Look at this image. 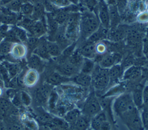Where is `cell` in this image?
<instances>
[{
	"label": "cell",
	"instance_id": "cell-21",
	"mask_svg": "<svg viewBox=\"0 0 148 130\" xmlns=\"http://www.w3.org/2000/svg\"><path fill=\"white\" fill-rule=\"evenodd\" d=\"M39 79L38 72L30 69L27 70L24 76V84L27 87H31L34 86Z\"/></svg>",
	"mask_w": 148,
	"mask_h": 130
},
{
	"label": "cell",
	"instance_id": "cell-11",
	"mask_svg": "<svg viewBox=\"0 0 148 130\" xmlns=\"http://www.w3.org/2000/svg\"><path fill=\"white\" fill-rule=\"evenodd\" d=\"M53 86L46 82L38 88L35 91L36 99L39 103H45L47 101L51 92H52Z\"/></svg>",
	"mask_w": 148,
	"mask_h": 130
},
{
	"label": "cell",
	"instance_id": "cell-36",
	"mask_svg": "<svg viewBox=\"0 0 148 130\" xmlns=\"http://www.w3.org/2000/svg\"><path fill=\"white\" fill-rule=\"evenodd\" d=\"M81 112L77 109H73L68 112L64 116V120L69 124L75 122L80 116Z\"/></svg>",
	"mask_w": 148,
	"mask_h": 130
},
{
	"label": "cell",
	"instance_id": "cell-9",
	"mask_svg": "<svg viewBox=\"0 0 148 130\" xmlns=\"http://www.w3.org/2000/svg\"><path fill=\"white\" fill-rule=\"evenodd\" d=\"M56 72L62 76L72 77L78 73L80 69L73 65L68 61L58 64L56 66Z\"/></svg>",
	"mask_w": 148,
	"mask_h": 130
},
{
	"label": "cell",
	"instance_id": "cell-24",
	"mask_svg": "<svg viewBox=\"0 0 148 130\" xmlns=\"http://www.w3.org/2000/svg\"><path fill=\"white\" fill-rule=\"evenodd\" d=\"M90 120L82 114L75 122L71 124L72 130H87L90 125Z\"/></svg>",
	"mask_w": 148,
	"mask_h": 130
},
{
	"label": "cell",
	"instance_id": "cell-45",
	"mask_svg": "<svg viewBox=\"0 0 148 130\" xmlns=\"http://www.w3.org/2000/svg\"><path fill=\"white\" fill-rule=\"evenodd\" d=\"M21 101L23 105L25 106H28L32 102V98L31 96L25 91H21L20 93Z\"/></svg>",
	"mask_w": 148,
	"mask_h": 130
},
{
	"label": "cell",
	"instance_id": "cell-49",
	"mask_svg": "<svg viewBox=\"0 0 148 130\" xmlns=\"http://www.w3.org/2000/svg\"><path fill=\"white\" fill-rule=\"evenodd\" d=\"M143 102L145 106H148V86L143 89Z\"/></svg>",
	"mask_w": 148,
	"mask_h": 130
},
{
	"label": "cell",
	"instance_id": "cell-37",
	"mask_svg": "<svg viewBox=\"0 0 148 130\" xmlns=\"http://www.w3.org/2000/svg\"><path fill=\"white\" fill-rule=\"evenodd\" d=\"M53 118V117L51 116V115L49 113L42 110L39 112L37 116L36 119L39 123H40L42 125L46 126L52 120Z\"/></svg>",
	"mask_w": 148,
	"mask_h": 130
},
{
	"label": "cell",
	"instance_id": "cell-43",
	"mask_svg": "<svg viewBox=\"0 0 148 130\" xmlns=\"http://www.w3.org/2000/svg\"><path fill=\"white\" fill-rule=\"evenodd\" d=\"M140 119L143 128L148 130V106H145L143 107Z\"/></svg>",
	"mask_w": 148,
	"mask_h": 130
},
{
	"label": "cell",
	"instance_id": "cell-29",
	"mask_svg": "<svg viewBox=\"0 0 148 130\" xmlns=\"http://www.w3.org/2000/svg\"><path fill=\"white\" fill-rule=\"evenodd\" d=\"M143 89L139 87H136L133 90L132 93L131 94L133 102L137 108H140L143 105Z\"/></svg>",
	"mask_w": 148,
	"mask_h": 130
},
{
	"label": "cell",
	"instance_id": "cell-16",
	"mask_svg": "<svg viewBox=\"0 0 148 130\" xmlns=\"http://www.w3.org/2000/svg\"><path fill=\"white\" fill-rule=\"evenodd\" d=\"M47 38L45 36L39 38L38 45L33 52L34 54L43 60H49L50 58L47 50Z\"/></svg>",
	"mask_w": 148,
	"mask_h": 130
},
{
	"label": "cell",
	"instance_id": "cell-42",
	"mask_svg": "<svg viewBox=\"0 0 148 130\" xmlns=\"http://www.w3.org/2000/svg\"><path fill=\"white\" fill-rule=\"evenodd\" d=\"M14 43L3 39L0 43V53L6 55L10 53Z\"/></svg>",
	"mask_w": 148,
	"mask_h": 130
},
{
	"label": "cell",
	"instance_id": "cell-27",
	"mask_svg": "<svg viewBox=\"0 0 148 130\" xmlns=\"http://www.w3.org/2000/svg\"><path fill=\"white\" fill-rule=\"evenodd\" d=\"M108 29L103 28L102 25H100L99 28L90 35L86 41L93 43H96L97 42L103 39L106 35Z\"/></svg>",
	"mask_w": 148,
	"mask_h": 130
},
{
	"label": "cell",
	"instance_id": "cell-32",
	"mask_svg": "<svg viewBox=\"0 0 148 130\" xmlns=\"http://www.w3.org/2000/svg\"><path fill=\"white\" fill-rule=\"evenodd\" d=\"M95 66V64L94 61H92L91 59L84 58L81 66L80 72L91 75L94 69Z\"/></svg>",
	"mask_w": 148,
	"mask_h": 130
},
{
	"label": "cell",
	"instance_id": "cell-47",
	"mask_svg": "<svg viewBox=\"0 0 148 130\" xmlns=\"http://www.w3.org/2000/svg\"><path fill=\"white\" fill-rule=\"evenodd\" d=\"M53 5L58 8L66 7L71 4V2L68 0H49Z\"/></svg>",
	"mask_w": 148,
	"mask_h": 130
},
{
	"label": "cell",
	"instance_id": "cell-52",
	"mask_svg": "<svg viewBox=\"0 0 148 130\" xmlns=\"http://www.w3.org/2000/svg\"><path fill=\"white\" fill-rule=\"evenodd\" d=\"M109 5H116L120 6L123 5L125 0H105Z\"/></svg>",
	"mask_w": 148,
	"mask_h": 130
},
{
	"label": "cell",
	"instance_id": "cell-2",
	"mask_svg": "<svg viewBox=\"0 0 148 130\" xmlns=\"http://www.w3.org/2000/svg\"><path fill=\"white\" fill-rule=\"evenodd\" d=\"M80 13L72 12L65 24V35L67 38L72 42H76L79 37Z\"/></svg>",
	"mask_w": 148,
	"mask_h": 130
},
{
	"label": "cell",
	"instance_id": "cell-5",
	"mask_svg": "<svg viewBox=\"0 0 148 130\" xmlns=\"http://www.w3.org/2000/svg\"><path fill=\"white\" fill-rule=\"evenodd\" d=\"M101 110L102 106L99 99L94 93L91 94L86 100L83 106V114L91 119Z\"/></svg>",
	"mask_w": 148,
	"mask_h": 130
},
{
	"label": "cell",
	"instance_id": "cell-58",
	"mask_svg": "<svg viewBox=\"0 0 148 130\" xmlns=\"http://www.w3.org/2000/svg\"><path fill=\"white\" fill-rule=\"evenodd\" d=\"M0 2H1V0H0Z\"/></svg>",
	"mask_w": 148,
	"mask_h": 130
},
{
	"label": "cell",
	"instance_id": "cell-41",
	"mask_svg": "<svg viewBox=\"0 0 148 130\" xmlns=\"http://www.w3.org/2000/svg\"><path fill=\"white\" fill-rule=\"evenodd\" d=\"M27 2H28V0H13L5 6L8 8L11 11L14 13H17L19 12L21 6Z\"/></svg>",
	"mask_w": 148,
	"mask_h": 130
},
{
	"label": "cell",
	"instance_id": "cell-39",
	"mask_svg": "<svg viewBox=\"0 0 148 130\" xmlns=\"http://www.w3.org/2000/svg\"><path fill=\"white\" fill-rule=\"evenodd\" d=\"M81 5L86 10L96 13L98 2L97 0H79Z\"/></svg>",
	"mask_w": 148,
	"mask_h": 130
},
{
	"label": "cell",
	"instance_id": "cell-33",
	"mask_svg": "<svg viewBox=\"0 0 148 130\" xmlns=\"http://www.w3.org/2000/svg\"><path fill=\"white\" fill-rule=\"evenodd\" d=\"M3 66L7 70L10 79L17 76L20 72V66L17 64L6 62Z\"/></svg>",
	"mask_w": 148,
	"mask_h": 130
},
{
	"label": "cell",
	"instance_id": "cell-26",
	"mask_svg": "<svg viewBox=\"0 0 148 130\" xmlns=\"http://www.w3.org/2000/svg\"><path fill=\"white\" fill-rule=\"evenodd\" d=\"M127 30L128 28L123 26L119 25L113 31H110L111 33L109 35V38L112 41H120L123 39L124 37H126Z\"/></svg>",
	"mask_w": 148,
	"mask_h": 130
},
{
	"label": "cell",
	"instance_id": "cell-20",
	"mask_svg": "<svg viewBox=\"0 0 148 130\" xmlns=\"http://www.w3.org/2000/svg\"><path fill=\"white\" fill-rule=\"evenodd\" d=\"M71 80L70 77H65L61 75L57 72H54L51 73L46 79V83L52 86L60 85L62 83H66Z\"/></svg>",
	"mask_w": 148,
	"mask_h": 130
},
{
	"label": "cell",
	"instance_id": "cell-40",
	"mask_svg": "<svg viewBox=\"0 0 148 130\" xmlns=\"http://www.w3.org/2000/svg\"><path fill=\"white\" fill-rule=\"evenodd\" d=\"M34 5L32 3L30 2H27L24 3L20 7L19 12L23 17H29L33 12Z\"/></svg>",
	"mask_w": 148,
	"mask_h": 130
},
{
	"label": "cell",
	"instance_id": "cell-50",
	"mask_svg": "<svg viewBox=\"0 0 148 130\" xmlns=\"http://www.w3.org/2000/svg\"><path fill=\"white\" fill-rule=\"evenodd\" d=\"M105 51H106V47L104 44L99 43L96 44L97 54H105Z\"/></svg>",
	"mask_w": 148,
	"mask_h": 130
},
{
	"label": "cell",
	"instance_id": "cell-30",
	"mask_svg": "<svg viewBox=\"0 0 148 130\" xmlns=\"http://www.w3.org/2000/svg\"><path fill=\"white\" fill-rule=\"evenodd\" d=\"M47 46V50L50 57H58L61 55L62 50L56 42L48 40Z\"/></svg>",
	"mask_w": 148,
	"mask_h": 130
},
{
	"label": "cell",
	"instance_id": "cell-25",
	"mask_svg": "<svg viewBox=\"0 0 148 130\" xmlns=\"http://www.w3.org/2000/svg\"><path fill=\"white\" fill-rule=\"evenodd\" d=\"M10 53L13 58L17 60L21 59L27 55V48L25 46L21 43H14Z\"/></svg>",
	"mask_w": 148,
	"mask_h": 130
},
{
	"label": "cell",
	"instance_id": "cell-53",
	"mask_svg": "<svg viewBox=\"0 0 148 130\" xmlns=\"http://www.w3.org/2000/svg\"><path fill=\"white\" fill-rule=\"evenodd\" d=\"M13 0H1L0 2V5L1 6H6L8 3H9L10 2H12Z\"/></svg>",
	"mask_w": 148,
	"mask_h": 130
},
{
	"label": "cell",
	"instance_id": "cell-54",
	"mask_svg": "<svg viewBox=\"0 0 148 130\" xmlns=\"http://www.w3.org/2000/svg\"><path fill=\"white\" fill-rule=\"evenodd\" d=\"M0 130H6L4 124L0 121Z\"/></svg>",
	"mask_w": 148,
	"mask_h": 130
},
{
	"label": "cell",
	"instance_id": "cell-38",
	"mask_svg": "<svg viewBox=\"0 0 148 130\" xmlns=\"http://www.w3.org/2000/svg\"><path fill=\"white\" fill-rule=\"evenodd\" d=\"M12 103L5 98H0V116H4L9 112L12 107Z\"/></svg>",
	"mask_w": 148,
	"mask_h": 130
},
{
	"label": "cell",
	"instance_id": "cell-22",
	"mask_svg": "<svg viewBox=\"0 0 148 130\" xmlns=\"http://www.w3.org/2000/svg\"><path fill=\"white\" fill-rule=\"evenodd\" d=\"M27 64L30 69L35 70L38 72L42 71L43 68L42 59L34 53L28 57Z\"/></svg>",
	"mask_w": 148,
	"mask_h": 130
},
{
	"label": "cell",
	"instance_id": "cell-8",
	"mask_svg": "<svg viewBox=\"0 0 148 130\" xmlns=\"http://www.w3.org/2000/svg\"><path fill=\"white\" fill-rule=\"evenodd\" d=\"M96 14L98 17L101 25L107 29H109L110 22L108 6L103 1L98 3Z\"/></svg>",
	"mask_w": 148,
	"mask_h": 130
},
{
	"label": "cell",
	"instance_id": "cell-44",
	"mask_svg": "<svg viewBox=\"0 0 148 130\" xmlns=\"http://www.w3.org/2000/svg\"><path fill=\"white\" fill-rule=\"evenodd\" d=\"M3 39H5L6 40L13 43H21L13 29L10 28L8 32H6L5 37Z\"/></svg>",
	"mask_w": 148,
	"mask_h": 130
},
{
	"label": "cell",
	"instance_id": "cell-57",
	"mask_svg": "<svg viewBox=\"0 0 148 130\" xmlns=\"http://www.w3.org/2000/svg\"><path fill=\"white\" fill-rule=\"evenodd\" d=\"M45 130H51V129H49V128H48V129H45Z\"/></svg>",
	"mask_w": 148,
	"mask_h": 130
},
{
	"label": "cell",
	"instance_id": "cell-55",
	"mask_svg": "<svg viewBox=\"0 0 148 130\" xmlns=\"http://www.w3.org/2000/svg\"><path fill=\"white\" fill-rule=\"evenodd\" d=\"M4 86V82L2 79V77L0 76V87H3Z\"/></svg>",
	"mask_w": 148,
	"mask_h": 130
},
{
	"label": "cell",
	"instance_id": "cell-4",
	"mask_svg": "<svg viewBox=\"0 0 148 130\" xmlns=\"http://www.w3.org/2000/svg\"><path fill=\"white\" fill-rule=\"evenodd\" d=\"M136 107L133 102L130 94H124L117 98L113 104L114 112L117 116H120L125 112Z\"/></svg>",
	"mask_w": 148,
	"mask_h": 130
},
{
	"label": "cell",
	"instance_id": "cell-7",
	"mask_svg": "<svg viewBox=\"0 0 148 130\" xmlns=\"http://www.w3.org/2000/svg\"><path fill=\"white\" fill-rule=\"evenodd\" d=\"M90 125L92 130H109V124L105 112L101 111L90 120Z\"/></svg>",
	"mask_w": 148,
	"mask_h": 130
},
{
	"label": "cell",
	"instance_id": "cell-31",
	"mask_svg": "<svg viewBox=\"0 0 148 130\" xmlns=\"http://www.w3.org/2000/svg\"><path fill=\"white\" fill-rule=\"evenodd\" d=\"M84 57L82 55V54L79 51L78 49H76L72 54L68 58L67 61L73 64V65L76 66L78 68L80 69L82 65V63L84 60Z\"/></svg>",
	"mask_w": 148,
	"mask_h": 130
},
{
	"label": "cell",
	"instance_id": "cell-56",
	"mask_svg": "<svg viewBox=\"0 0 148 130\" xmlns=\"http://www.w3.org/2000/svg\"><path fill=\"white\" fill-rule=\"evenodd\" d=\"M2 92H3V91H2V87H0V96H1V95H2Z\"/></svg>",
	"mask_w": 148,
	"mask_h": 130
},
{
	"label": "cell",
	"instance_id": "cell-35",
	"mask_svg": "<svg viewBox=\"0 0 148 130\" xmlns=\"http://www.w3.org/2000/svg\"><path fill=\"white\" fill-rule=\"evenodd\" d=\"M11 28L13 29L21 43H25L28 38V34H27V32L24 28L18 25H14Z\"/></svg>",
	"mask_w": 148,
	"mask_h": 130
},
{
	"label": "cell",
	"instance_id": "cell-6",
	"mask_svg": "<svg viewBox=\"0 0 148 130\" xmlns=\"http://www.w3.org/2000/svg\"><path fill=\"white\" fill-rule=\"evenodd\" d=\"M119 117L131 130H140L143 128L137 107L127 112Z\"/></svg>",
	"mask_w": 148,
	"mask_h": 130
},
{
	"label": "cell",
	"instance_id": "cell-13",
	"mask_svg": "<svg viewBox=\"0 0 148 130\" xmlns=\"http://www.w3.org/2000/svg\"><path fill=\"white\" fill-rule=\"evenodd\" d=\"M47 31V25L45 17L40 20L35 21L29 33L30 34V36H34L39 38L45 36Z\"/></svg>",
	"mask_w": 148,
	"mask_h": 130
},
{
	"label": "cell",
	"instance_id": "cell-14",
	"mask_svg": "<svg viewBox=\"0 0 148 130\" xmlns=\"http://www.w3.org/2000/svg\"><path fill=\"white\" fill-rule=\"evenodd\" d=\"M77 49L84 58L92 60L95 58L97 54L96 43L85 41Z\"/></svg>",
	"mask_w": 148,
	"mask_h": 130
},
{
	"label": "cell",
	"instance_id": "cell-19",
	"mask_svg": "<svg viewBox=\"0 0 148 130\" xmlns=\"http://www.w3.org/2000/svg\"><path fill=\"white\" fill-rule=\"evenodd\" d=\"M123 68L120 64H116L108 69V74L109 77V84L117 82L123 76Z\"/></svg>",
	"mask_w": 148,
	"mask_h": 130
},
{
	"label": "cell",
	"instance_id": "cell-34",
	"mask_svg": "<svg viewBox=\"0 0 148 130\" xmlns=\"http://www.w3.org/2000/svg\"><path fill=\"white\" fill-rule=\"evenodd\" d=\"M18 23V16L16 14L8 15L0 12V23L6 25H14Z\"/></svg>",
	"mask_w": 148,
	"mask_h": 130
},
{
	"label": "cell",
	"instance_id": "cell-46",
	"mask_svg": "<svg viewBox=\"0 0 148 130\" xmlns=\"http://www.w3.org/2000/svg\"><path fill=\"white\" fill-rule=\"evenodd\" d=\"M25 127L29 130H36L38 129V127L36 123L32 120H30L28 118H25L23 121Z\"/></svg>",
	"mask_w": 148,
	"mask_h": 130
},
{
	"label": "cell",
	"instance_id": "cell-51",
	"mask_svg": "<svg viewBox=\"0 0 148 130\" xmlns=\"http://www.w3.org/2000/svg\"><path fill=\"white\" fill-rule=\"evenodd\" d=\"M142 51L145 55H148V37L145 38L142 41Z\"/></svg>",
	"mask_w": 148,
	"mask_h": 130
},
{
	"label": "cell",
	"instance_id": "cell-23",
	"mask_svg": "<svg viewBox=\"0 0 148 130\" xmlns=\"http://www.w3.org/2000/svg\"><path fill=\"white\" fill-rule=\"evenodd\" d=\"M71 79L73 82L81 86L88 87L91 85V75L82 73L81 72H79Z\"/></svg>",
	"mask_w": 148,
	"mask_h": 130
},
{
	"label": "cell",
	"instance_id": "cell-3",
	"mask_svg": "<svg viewBox=\"0 0 148 130\" xmlns=\"http://www.w3.org/2000/svg\"><path fill=\"white\" fill-rule=\"evenodd\" d=\"M91 85L97 90H103L109 84L108 69L101 67L98 64L95 65L91 74Z\"/></svg>",
	"mask_w": 148,
	"mask_h": 130
},
{
	"label": "cell",
	"instance_id": "cell-17",
	"mask_svg": "<svg viewBox=\"0 0 148 130\" xmlns=\"http://www.w3.org/2000/svg\"><path fill=\"white\" fill-rule=\"evenodd\" d=\"M108 9L110 22L109 30L112 31L119 25L120 22V16L119 12V9L117 6L109 5Z\"/></svg>",
	"mask_w": 148,
	"mask_h": 130
},
{
	"label": "cell",
	"instance_id": "cell-18",
	"mask_svg": "<svg viewBox=\"0 0 148 130\" xmlns=\"http://www.w3.org/2000/svg\"><path fill=\"white\" fill-rule=\"evenodd\" d=\"M142 68L138 66H131L123 73V79L127 81H135L139 79L142 75Z\"/></svg>",
	"mask_w": 148,
	"mask_h": 130
},
{
	"label": "cell",
	"instance_id": "cell-15",
	"mask_svg": "<svg viewBox=\"0 0 148 130\" xmlns=\"http://www.w3.org/2000/svg\"><path fill=\"white\" fill-rule=\"evenodd\" d=\"M46 20L47 25V30L49 34L47 40L49 41H54V36L59 28V24L54 20L53 17L50 13H46Z\"/></svg>",
	"mask_w": 148,
	"mask_h": 130
},
{
	"label": "cell",
	"instance_id": "cell-12",
	"mask_svg": "<svg viewBox=\"0 0 148 130\" xmlns=\"http://www.w3.org/2000/svg\"><path fill=\"white\" fill-rule=\"evenodd\" d=\"M126 38L128 44L131 46L136 47L142 44V35L139 31L136 28L128 29Z\"/></svg>",
	"mask_w": 148,
	"mask_h": 130
},
{
	"label": "cell",
	"instance_id": "cell-10",
	"mask_svg": "<svg viewBox=\"0 0 148 130\" xmlns=\"http://www.w3.org/2000/svg\"><path fill=\"white\" fill-rule=\"evenodd\" d=\"M121 58V55L117 53H105L98 62V65L103 68L109 69L113 65L119 64Z\"/></svg>",
	"mask_w": 148,
	"mask_h": 130
},
{
	"label": "cell",
	"instance_id": "cell-48",
	"mask_svg": "<svg viewBox=\"0 0 148 130\" xmlns=\"http://www.w3.org/2000/svg\"><path fill=\"white\" fill-rule=\"evenodd\" d=\"M5 128L6 130H23L21 127L16 122L9 123L5 126Z\"/></svg>",
	"mask_w": 148,
	"mask_h": 130
},
{
	"label": "cell",
	"instance_id": "cell-1",
	"mask_svg": "<svg viewBox=\"0 0 148 130\" xmlns=\"http://www.w3.org/2000/svg\"><path fill=\"white\" fill-rule=\"evenodd\" d=\"M101 24L96 13L85 10L80 13L79 38L86 40L100 27Z\"/></svg>",
	"mask_w": 148,
	"mask_h": 130
},
{
	"label": "cell",
	"instance_id": "cell-28",
	"mask_svg": "<svg viewBox=\"0 0 148 130\" xmlns=\"http://www.w3.org/2000/svg\"><path fill=\"white\" fill-rule=\"evenodd\" d=\"M39 41V38L34 36H28L27 41L25 42V46L27 48V55L28 57H29L31 54L33 53L34 51L38 45Z\"/></svg>",
	"mask_w": 148,
	"mask_h": 130
}]
</instances>
